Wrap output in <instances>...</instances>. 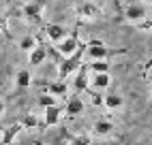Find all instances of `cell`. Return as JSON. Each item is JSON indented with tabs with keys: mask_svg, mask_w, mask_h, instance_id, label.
I'll return each instance as SVG.
<instances>
[{
	"mask_svg": "<svg viewBox=\"0 0 152 145\" xmlns=\"http://www.w3.org/2000/svg\"><path fill=\"white\" fill-rule=\"evenodd\" d=\"M109 86V75L107 72H94V79H92V88L94 90H103Z\"/></svg>",
	"mask_w": 152,
	"mask_h": 145,
	"instance_id": "9a60e30c",
	"label": "cell"
},
{
	"mask_svg": "<svg viewBox=\"0 0 152 145\" xmlns=\"http://www.w3.org/2000/svg\"><path fill=\"white\" fill-rule=\"evenodd\" d=\"M2 113H4V102L0 100V115H2Z\"/></svg>",
	"mask_w": 152,
	"mask_h": 145,
	"instance_id": "d4e9b609",
	"label": "cell"
},
{
	"mask_svg": "<svg viewBox=\"0 0 152 145\" xmlns=\"http://www.w3.org/2000/svg\"><path fill=\"white\" fill-rule=\"evenodd\" d=\"M39 105H41V107H52V105H56V96L41 94V96H39Z\"/></svg>",
	"mask_w": 152,
	"mask_h": 145,
	"instance_id": "44dd1931",
	"label": "cell"
},
{
	"mask_svg": "<svg viewBox=\"0 0 152 145\" xmlns=\"http://www.w3.org/2000/svg\"><path fill=\"white\" fill-rule=\"evenodd\" d=\"M22 130H24V128H22V124H19V122L11 124V126H7V128L2 130V137H0V145H11L13 139H15Z\"/></svg>",
	"mask_w": 152,
	"mask_h": 145,
	"instance_id": "52a82bcc",
	"label": "cell"
},
{
	"mask_svg": "<svg viewBox=\"0 0 152 145\" xmlns=\"http://www.w3.org/2000/svg\"><path fill=\"white\" fill-rule=\"evenodd\" d=\"M86 66L92 70V72H107V70H109V64H107L105 60H92V62L86 64Z\"/></svg>",
	"mask_w": 152,
	"mask_h": 145,
	"instance_id": "d6986e66",
	"label": "cell"
},
{
	"mask_svg": "<svg viewBox=\"0 0 152 145\" xmlns=\"http://www.w3.org/2000/svg\"><path fill=\"white\" fill-rule=\"evenodd\" d=\"M37 83L43 88L45 94H52V96H64L66 90H69L64 81H49V83L47 81H37Z\"/></svg>",
	"mask_w": 152,
	"mask_h": 145,
	"instance_id": "5b68a950",
	"label": "cell"
},
{
	"mask_svg": "<svg viewBox=\"0 0 152 145\" xmlns=\"http://www.w3.org/2000/svg\"><path fill=\"white\" fill-rule=\"evenodd\" d=\"M86 47H88V43H82L71 56H64V60L60 62V66H58V77H60V81H64L71 72H75L79 66H82V58H84V54H86Z\"/></svg>",
	"mask_w": 152,
	"mask_h": 145,
	"instance_id": "6da1fadb",
	"label": "cell"
},
{
	"mask_svg": "<svg viewBox=\"0 0 152 145\" xmlns=\"http://www.w3.org/2000/svg\"><path fill=\"white\" fill-rule=\"evenodd\" d=\"M152 28V19H146L144 24H139V30H150Z\"/></svg>",
	"mask_w": 152,
	"mask_h": 145,
	"instance_id": "cb8c5ba5",
	"label": "cell"
},
{
	"mask_svg": "<svg viewBox=\"0 0 152 145\" xmlns=\"http://www.w3.org/2000/svg\"><path fill=\"white\" fill-rule=\"evenodd\" d=\"M60 113H62V109H60L58 105L45 107V120H43V124H45V126H56L58 120H60Z\"/></svg>",
	"mask_w": 152,
	"mask_h": 145,
	"instance_id": "30bf717a",
	"label": "cell"
},
{
	"mask_svg": "<svg viewBox=\"0 0 152 145\" xmlns=\"http://www.w3.org/2000/svg\"><path fill=\"white\" fill-rule=\"evenodd\" d=\"M86 54L92 58V60H107V58H111V56L126 54V49H124V47H116V49H111V47H105L103 43H99V41H92V43H88Z\"/></svg>",
	"mask_w": 152,
	"mask_h": 145,
	"instance_id": "7a4b0ae2",
	"label": "cell"
},
{
	"mask_svg": "<svg viewBox=\"0 0 152 145\" xmlns=\"http://www.w3.org/2000/svg\"><path fill=\"white\" fill-rule=\"evenodd\" d=\"M47 58V45L41 38H37V45L30 49V66H39Z\"/></svg>",
	"mask_w": 152,
	"mask_h": 145,
	"instance_id": "8992f818",
	"label": "cell"
},
{
	"mask_svg": "<svg viewBox=\"0 0 152 145\" xmlns=\"http://www.w3.org/2000/svg\"><path fill=\"white\" fill-rule=\"evenodd\" d=\"M19 124H22V128H34V126H39V120H37V115H32V113H26V115H22Z\"/></svg>",
	"mask_w": 152,
	"mask_h": 145,
	"instance_id": "ffe728a7",
	"label": "cell"
},
{
	"mask_svg": "<svg viewBox=\"0 0 152 145\" xmlns=\"http://www.w3.org/2000/svg\"><path fill=\"white\" fill-rule=\"evenodd\" d=\"M64 111H66V115H69V117L79 115V113L84 111V100H82V96H71V98L66 100Z\"/></svg>",
	"mask_w": 152,
	"mask_h": 145,
	"instance_id": "9c48e42d",
	"label": "cell"
},
{
	"mask_svg": "<svg viewBox=\"0 0 152 145\" xmlns=\"http://www.w3.org/2000/svg\"><path fill=\"white\" fill-rule=\"evenodd\" d=\"M45 34L54 41V43H60L66 34H69V30L64 28V26H60V24H47L45 26Z\"/></svg>",
	"mask_w": 152,
	"mask_h": 145,
	"instance_id": "ba28073f",
	"label": "cell"
},
{
	"mask_svg": "<svg viewBox=\"0 0 152 145\" xmlns=\"http://www.w3.org/2000/svg\"><path fill=\"white\" fill-rule=\"evenodd\" d=\"M103 105L109 109H120L122 107V98L118 94H107V96H103Z\"/></svg>",
	"mask_w": 152,
	"mask_h": 145,
	"instance_id": "2e32d148",
	"label": "cell"
},
{
	"mask_svg": "<svg viewBox=\"0 0 152 145\" xmlns=\"http://www.w3.org/2000/svg\"><path fill=\"white\" fill-rule=\"evenodd\" d=\"M47 4V0H32L22 7V15L26 22L34 24V26H41L43 24V7Z\"/></svg>",
	"mask_w": 152,
	"mask_h": 145,
	"instance_id": "3957f363",
	"label": "cell"
},
{
	"mask_svg": "<svg viewBox=\"0 0 152 145\" xmlns=\"http://www.w3.org/2000/svg\"><path fill=\"white\" fill-rule=\"evenodd\" d=\"M34 45H37V38H34V36H24V38H22V43H19V47H22L24 51H30Z\"/></svg>",
	"mask_w": 152,
	"mask_h": 145,
	"instance_id": "7402d4cb",
	"label": "cell"
},
{
	"mask_svg": "<svg viewBox=\"0 0 152 145\" xmlns=\"http://www.w3.org/2000/svg\"><path fill=\"white\" fill-rule=\"evenodd\" d=\"M79 45H82V43H79V36H77V30H73V32H71V34H66L62 41H60V43H58V54L60 56H71V54H73V51L79 47Z\"/></svg>",
	"mask_w": 152,
	"mask_h": 145,
	"instance_id": "277c9868",
	"label": "cell"
},
{
	"mask_svg": "<svg viewBox=\"0 0 152 145\" xmlns=\"http://www.w3.org/2000/svg\"><path fill=\"white\" fill-rule=\"evenodd\" d=\"M77 13L82 15V17H99L103 11H101L96 4H92V2H82V4L77 7Z\"/></svg>",
	"mask_w": 152,
	"mask_h": 145,
	"instance_id": "7c38bea8",
	"label": "cell"
},
{
	"mask_svg": "<svg viewBox=\"0 0 152 145\" xmlns=\"http://www.w3.org/2000/svg\"><path fill=\"white\" fill-rule=\"evenodd\" d=\"M32 83V75H30V70H19L17 72V86L19 88H30Z\"/></svg>",
	"mask_w": 152,
	"mask_h": 145,
	"instance_id": "ac0fdd59",
	"label": "cell"
},
{
	"mask_svg": "<svg viewBox=\"0 0 152 145\" xmlns=\"http://www.w3.org/2000/svg\"><path fill=\"white\" fill-rule=\"evenodd\" d=\"M86 70H88V66H82V70H79V75H77L75 83H73L77 92H86L88 90V75H86Z\"/></svg>",
	"mask_w": 152,
	"mask_h": 145,
	"instance_id": "5bb4252c",
	"label": "cell"
},
{
	"mask_svg": "<svg viewBox=\"0 0 152 145\" xmlns=\"http://www.w3.org/2000/svg\"><path fill=\"white\" fill-rule=\"evenodd\" d=\"M146 15H148V11L141 4H131L126 11H124V17L131 19V22H139V19H144Z\"/></svg>",
	"mask_w": 152,
	"mask_h": 145,
	"instance_id": "8fae6325",
	"label": "cell"
},
{
	"mask_svg": "<svg viewBox=\"0 0 152 145\" xmlns=\"http://www.w3.org/2000/svg\"><path fill=\"white\" fill-rule=\"evenodd\" d=\"M146 2H152V0H146Z\"/></svg>",
	"mask_w": 152,
	"mask_h": 145,
	"instance_id": "484cf974",
	"label": "cell"
},
{
	"mask_svg": "<svg viewBox=\"0 0 152 145\" xmlns=\"http://www.w3.org/2000/svg\"><path fill=\"white\" fill-rule=\"evenodd\" d=\"M64 137L69 139L71 145H92V139H90L88 134H73V132L64 130Z\"/></svg>",
	"mask_w": 152,
	"mask_h": 145,
	"instance_id": "4fadbf2b",
	"label": "cell"
},
{
	"mask_svg": "<svg viewBox=\"0 0 152 145\" xmlns=\"http://www.w3.org/2000/svg\"><path fill=\"white\" fill-rule=\"evenodd\" d=\"M86 94H88L90 98H92V105H94V107H101V105H103V96L96 94V92H94L92 88H88V90H86Z\"/></svg>",
	"mask_w": 152,
	"mask_h": 145,
	"instance_id": "603a6c76",
	"label": "cell"
},
{
	"mask_svg": "<svg viewBox=\"0 0 152 145\" xmlns=\"http://www.w3.org/2000/svg\"><path fill=\"white\" fill-rule=\"evenodd\" d=\"M94 132H96V134H101V137H103V134H109V132H114V124L101 120V122H96V124H94Z\"/></svg>",
	"mask_w": 152,
	"mask_h": 145,
	"instance_id": "e0dca14e",
	"label": "cell"
}]
</instances>
